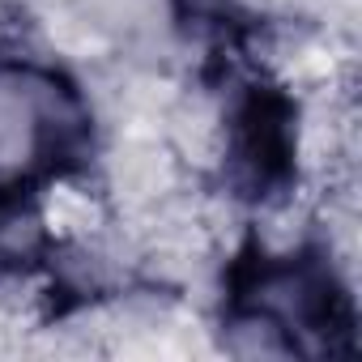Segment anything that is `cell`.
<instances>
[{"label": "cell", "mask_w": 362, "mask_h": 362, "mask_svg": "<svg viewBox=\"0 0 362 362\" xmlns=\"http://www.w3.org/2000/svg\"><path fill=\"white\" fill-rule=\"evenodd\" d=\"M235 324L286 337L290 354H354V303L320 256H281L256 264L235 290Z\"/></svg>", "instance_id": "cell-1"}]
</instances>
